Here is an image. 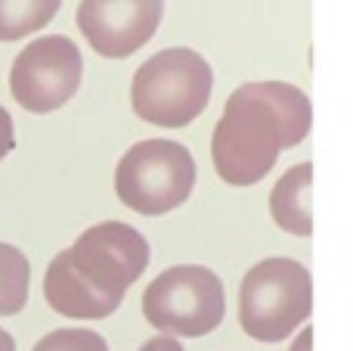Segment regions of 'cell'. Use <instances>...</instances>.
I'll return each instance as SVG.
<instances>
[{"instance_id":"1","label":"cell","mask_w":353,"mask_h":351,"mask_svg":"<svg viewBox=\"0 0 353 351\" xmlns=\"http://www.w3.org/2000/svg\"><path fill=\"white\" fill-rule=\"evenodd\" d=\"M310 97L285 81H248L236 87L214 124L211 162L230 187L261 184L273 171L282 149L310 134Z\"/></svg>"},{"instance_id":"2","label":"cell","mask_w":353,"mask_h":351,"mask_svg":"<svg viewBox=\"0 0 353 351\" xmlns=\"http://www.w3.org/2000/svg\"><path fill=\"white\" fill-rule=\"evenodd\" d=\"M149 265V243L124 221H103L59 252L47 267V305L72 321H103L115 314L124 292L143 277Z\"/></svg>"},{"instance_id":"3","label":"cell","mask_w":353,"mask_h":351,"mask_svg":"<svg viewBox=\"0 0 353 351\" xmlns=\"http://www.w3.org/2000/svg\"><path fill=\"white\" fill-rule=\"evenodd\" d=\"M214 87L211 66L189 47H168L146 59L130 84L137 118L155 128H186L208 109Z\"/></svg>"},{"instance_id":"4","label":"cell","mask_w":353,"mask_h":351,"mask_svg":"<svg viewBox=\"0 0 353 351\" xmlns=\"http://www.w3.org/2000/svg\"><path fill=\"white\" fill-rule=\"evenodd\" d=\"M313 280L294 258H263L239 286V323L257 342H282L310 317Z\"/></svg>"},{"instance_id":"5","label":"cell","mask_w":353,"mask_h":351,"mask_svg":"<svg viewBox=\"0 0 353 351\" xmlns=\"http://www.w3.org/2000/svg\"><path fill=\"white\" fill-rule=\"evenodd\" d=\"M195 187V159L174 140H143L121 155L115 193L128 209L159 218L180 209Z\"/></svg>"},{"instance_id":"6","label":"cell","mask_w":353,"mask_h":351,"mask_svg":"<svg viewBox=\"0 0 353 351\" xmlns=\"http://www.w3.org/2000/svg\"><path fill=\"white\" fill-rule=\"evenodd\" d=\"M143 314L161 333L199 339L223 323V283L211 267L201 265L168 267L143 292Z\"/></svg>"},{"instance_id":"7","label":"cell","mask_w":353,"mask_h":351,"mask_svg":"<svg viewBox=\"0 0 353 351\" xmlns=\"http://www.w3.org/2000/svg\"><path fill=\"white\" fill-rule=\"evenodd\" d=\"M84 62L72 37L47 35L31 41L10 68V91L22 109L34 115L56 112L78 93Z\"/></svg>"},{"instance_id":"8","label":"cell","mask_w":353,"mask_h":351,"mask_svg":"<svg viewBox=\"0 0 353 351\" xmlns=\"http://www.w3.org/2000/svg\"><path fill=\"white\" fill-rule=\"evenodd\" d=\"M165 0H81L78 28L105 59H124L155 37Z\"/></svg>"},{"instance_id":"9","label":"cell","mask_w":353,"mask_h":351,"mask_svg":"<svg viewBox=\"0 0 353 351\" xmlns=\"http://www.w3.org/2000/svg\"><path fill=\"white\" fill-rule=\"evenodd\" d=\"M310 193H313V165H294L279 178V184L270 193V215L282 230L294 236L313 234V211H310Z\"/></svg>"},{"instance_id":"10","label":"cell","mask_w":353,"mask_h":351,"mask_svg":"<svg viewBox=\"0 0 353 351\" xmlns=\"http://www.w3.org/2000/svg\"><path fill=\"white\" fill-rule=\"evenodd\" d=\"M62 0H0V41H22L47 28Z\"/></svg>"},{"instance_id":"11","label":"cell","mask_w":353,"mask_h":351,"mask_svg":"<svg viewBox=\"0 0 353 351\" xmlns=\"http://www.w3.org/2000/svg\"><path fill=\"white\" fill-rule=\"evenodd\" d=\"M31 265L25 252L10 243H0V317H12L28 302Z\"/></svg>"},{"instance_id":"12","label":"cell","mask_w":353,"mask_h":351,"mask_svg":"<svg viewBox=\"0 0 353 351\" xmlns=\"http://www.w3.org/2000/svg\"><path fill=\"white\" fill-rule=\"evenodd\" d=\"M31 351H109V345L93 330H56L43 336Z\"/></svg>"},{"instance_id":"13","label":"cell","mask_w":353,"mask_h":351,"mask_svg":"<svg viewBox=\"0 0 353 351\" xmlns=\"http://www.w3.org/2000/svg\"><path fill=\"white\" fill-rule=\"evenodd\" d=\"M6 153H12V118L0 106V162L6 159Z\"/></svg>"},{"instance_id":"14","label":"cell","mask_w":353,"mask_h":351,"mask_svg":"<svg viewBox=\"0 0 353 351\" xmlns=\"http://www.w3.org/2000/svg\"><path fill=\"white\" fill-rule=\"evenodd\" d=\"M140 351H183V345L171 336H159V339H149Z\"/></svg>"},{"instance_id":"15","label":"cell","mask_w":353,"mask_h":351,"mask_svg":"<svg viewBox=\"0 0 353 351\" xmlns=\"http://www.w3.org/2000/svg\"><path fill=\"white\" fill-rule=\"evenodd\" d=\"M310 348H313V330H304V333L294 339L292 351H310Z\"/></svg>"},{"instance_id":"16","label":"cell","mask_w":353,"mask_h":351,"mask_svg":"<svg viewBox=\"0 0 353 351\" xmlns=\"http://www.w3.org/2000/svg\"><path fill=\"white\" fill-rule=\"evenodd\" d=\"M0 351H16V339H12L3 327H0Z\"/></svg>"}]
</instances>
